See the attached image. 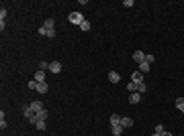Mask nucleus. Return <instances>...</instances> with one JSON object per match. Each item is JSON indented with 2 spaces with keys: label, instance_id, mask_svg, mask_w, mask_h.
I'll return each mask as SVG.
<instances>
[{
  "label": "nucleus",
  "instance_id": "a211bd4d",
  "mask_svg": "<svg viewBox=\"0 0 184 136\" xmlns=\"http://www.w3.org/2000/svg\"><path fill=\"white\" fill-rule=\"evenodd\" d=\"M176 108H178L180 112L184 110V98H178V100H176Z\"/></svg>",
  "mask_w": 184,
  "mask_h": 136
},
{
  "label": "nucleus",
  "instance_id": "6e6552de",
  "mask_svg": "<svg viewBox=\"0 0 184 136\" xmlns=\"http://www.w3.org/2000/svg\"><path fill=\"white\" fill-rule=\"evenodd\" d=\"M139 100H141V93H137V91L129 96V104H139Z\"/></svg>",
  "mask_w": 184,
  "mask_h": 136
},
{
  "label": "nucleus",
  "instance_id": "1a4fd4ad",
  "mask_svg": "<svg viewBox=\"0 0 184 136\" xmlns=\"http://www.w3.org/2000/svg\"><path fill=\"white\" fill-rule=\"evenodd\" d=\"M121 126H123V128H131V126H133V120H131V118H121Z\"/></svg>",
  "mask_w": 184,
  "mask_h": 136
},
{
  "label": "nucleus",
  "instance_id": "9d476101",
  "mask_svg": "<svg viewBox=\"0 0 184 136\" xmlns=\"http://www.w3.org/2000/svg\"><path fill=\"white\" fill-rule=\"evenodd\" d=\"M47 90H49V87H47V83H45V81L37 83V91H39V93H47Z\"/></svg>",
  "mask_w": 184,
  "mask_h": 136
},
{
  "label": "nucleus",
  "instance_id": "39448f33",
  "mask_svg": "<svg viewBox=\"0 0 184 136\" xmlns=\"http://www.w3.org/2000/svg\"><path fill=\"white\" fill-rule=\"evenodd\" d=\"M133 59H135V63H143V61H145V53H143V51H135V53H133Z\"/></svg>",
  "mask_w": 184,
  "mask_h": 136
},
{
  "label": "nucleus",
  "instance_id": "f8f14e48",
  "mask_svg": "<svg viewBox=\"0 0 184 136\" xmlns=\"http://www.w3.org/2000/svg\"><path fill=\"white\" fill-rule=\"evenodd\" d=\"M150 63H147V61H143V63H139V71H141V73H147V71H150Z\"/></svg>",
  "mask_w": 184,
  "mask_h": 136
},
{
  "label": "nucleus",
  "instance_id": "4468645a",
  "mask_svg": "<svg viewBox=\"0 0 184 136\" xmlns=\"http://www.w3.org/2000/svg\"><path fill=\"white\" fill-rule=\"evenodd\" d=\"M43 26H45V29H55V21H53V18H47L45 23H43Z\"/></svg>",
  "mask_w": 184,
  "mask_h": 136
},
{
  "label": "nucleus",
  "instance_id": "b1692460",
  "mask_svg": "<svg viewBox=\"0 0 184 136\" xmlns=\"http://www.w3.org/2000/svg\"><path fill=\"white\" fill-rule=\"evenodd\" d=\"M0 18H2V23H4V18H6V8H2V10H0Z\"/></svg>",
  "mask_w": 184,
  "mask_h": 136
},
{
  "label": "nucleus",
  "instance_id": "c756f323",
  "mask_svg": "<svg viewBox=\"0 0 184 136\" xmlns=\"http://www.w3.org/2000/svg\"><path fill=\"white\" fill-rule=\"evenodd\" d=\"M182 114H184V110H182Z\"/></svg>",
  "mask_w": 184,
  "mask_h": 136
},
{
  "label": "nucleus",
  "instance_id": "c85d7f7f",
  "mask_svg": "<svg viewBox=\"0 0 184 136\" xmlns=\"http://www.w3.org/2000/svg\"><path fill=\"white\" fill-rule=\"evenodd\" d=\"M151 136H162V134H158V132H153V134H151Z\"/></svg>",
  "mask_w": 184,
  "mask_h": 136
},
{
  "label": "nucleus",
  "instance_id": "aec40b11",
  "mask_svg": "<svg viewBox=\"0 0 184 136\" xmlns=\"http://www.w3.org/2000/svg\"><path fill=\"white\" fill-rule=\"evenodd\" d=\"M145 90H147V87H145V83H143V81H141V83H137V93H143Z\"/></svg>",
  "mask_w": 184,
  "mask_h": 136
},
{
  "label": "nucleus",
  "instance_id": "412c9836",
  "mask_svg": "<svg viewBox=\"0 0 184 136\" xmlns=\"http://www.w3.org/2000/svg\"><path fill=\"white\" fill-rule=\"evenodd\" d=\"M39 69H41V71H45V69H49V63H45V61H41V63H39Z\"/></svg>",
  "mask_w": 184,
  "mask_h": 136
},
{
  "label": "nucleus",
  "instance_id": "f257e3e1",
  "mask_svg": "<svg viewBox=\"0 0 184 136\" xmlns=\"http://www.w3.org/2000/svg\"><path fill=\"white\" fill-rule=\"evenodd\" d=\"M23 114H25V118H27L29 122L37 124V120H39V118H37V114H35L33 110H31V106H23Z\"/></svg>",
  "mask_w": 184,
  "mask_h": 136
},
{
  "label": "nucleus",
  "instance_id": "dca6fc26",
  "mask_svg": "<svg viewBox=\"0 0 184 136\" xmlns=\"http://www.w3.org/2000/svg\"><path fill=\"white\" fill-rule=\"evenodd\" d=\"M47 116H49V112H47L45 108H43V110H41V112L37 114V118H39V120H47Z\"/></svg>",
  "mask_w": 184,
  "mask_h": 136
},
{
  "label": "nucleus",
  "instance_id": "f3484780",
  "mask_svg": "<svg viewBox=\"0 0 184 136\" xmlns=\"http://www.w3.org/2000/svg\"><path fill=\"white\" fill-rule=\"evenodd\" d=\"M35 126H37V130H45V128H47L45 120H37V124H35Z\"/></svg>",
  "mask_w": 184,
  "mask_h": 136
},
{
  "label": "nucleus",
  "instance_id": "6ab92c4d",
  "mask_svg": "<svg viewBox=\"0 0 184 136\" xmlns=\"http://www.w3.org/2000/svg\"><path fill=\"white\" fill-rule=\"evenodd\" d=\"M80 29H82V31H86V33H88V31H90V23H88V21H84V23L80 24Z\"/></svg>",
  "mask_w": 184,
  "mask_h": 136
},
{
  "label": "nucleus",
  "instance_id": "5701e85b",
  "mask_svg": "<svg viewBox=\"0 0 184 136\" xmlns=\"http://www.w3.org/2000/svg\"><path fill=\"white\" fill-rule=\"evenodd\" d=\"M156 132H158V134H164L166 130H164V126H162V124H158V126H156Z\"/></svg>",
  "mask_w": 184,
  "mask_h": 136
},
{
  "label": "nucleus",
  "instance_id": "0eeeda50",
  "mask_svg": "<svg viewBox=\"0 0 184 136\" xmlns=\"http://www.w3.org/2000/svg\"><path fill=\"white\" fill-rule=\"evenodd\" d=\"M29 106H31V110H33L35 114H39L41 110H43V104H41V102H31Z\"/></svg>",
  "mask_w": 184,
  "mask_h": 136
},
{
  "label": "nucleus",
  "instance_id": "bb28decb",
  "mask_svg": "<svg viewBox=\"0 0 184 136\" xmlns=\"http://www.w3.org/2000/svg\"><path fill=\"white\" fill-rule=\"evenodd\" d=\"M123 6H127V8H129V6H133V0H125V2H123Z\"/></svg>",
  "mask_w": 184,
  "mask_h": 136
},
{
  "label": "nucleus",
  "instance_id": "f03ea898",
  "mask_svg": "<svg viewBox=\"0 0 184 136\" xmlns=\"http://www.w3.org/2000/svg\"><path fill=\"white\" fill-rule=\"evenodd\" d=\"M84 21H86V18L82 16L80 12H70V23H72V24H78V26H80Z\"/></svg>",
  "mask_w": 184,
  "mask_h": 136
},
{
  "label": "nucleus",
  "instance_id": "393cba45",
  "mask_svg": "<svg viewBox=\"0 0 184 136\" xmlns=\"http://www.w3.org/2000/svg\"><path fill=\"white\" fill-rule=\"evenodd\" d=\"M39 35H45V37H47V29H45V26H39Z\"/></svg>",
  "mask_w": 184,
  "mask_h": 136
},
{
  "label": "nucleus",
  "instance_id": "7ed1b4c3",
  "mask_svg": "<svg viewBox=\"0 0 184 136\" xmlns=\"http://www.w3.org/2000/svg\"><path fill=\"white\" fill-rule=\"evenodd\" d=\"M49 71L51 73H61V63L59 61H51L49 63Z\"/></svg>",
  "mask_w": 184,
  "mask_h": 136
},
{
  "label": "nucleus",
  "instance_id": "2eb2a0df",
  "mask_svg": "<svg viewBox=\"0 0 184 136\" xmlns=\"http://www.w3.org/2000/svg\"><path fill=\"white\" fill-rule=\"evenodd\" d=\"M123 134V126H113V136H121Z\"/></svg>",
  "mask_w": 184,
  "mask_h": 136
},
{
  "label": "nucleus",
  "instance_id": "a878e982",
  "mask_svg": "<svg viewBox=\"0 0 184 136\" xmlns=\"http://www.w3.org/2000/svg\"><path fill=\"white\" fill-rule=\"evenodd\" d=\"M145 61L151 65V63H153V55H145Z\"/></svg>",
  "mask_w": 184,
  "mask_h": 136
},
{
  "label": "nucleus",
  "instance_id": "9b49d317",
  "mask_svg": "<svg viewBox=\"0 0 184 136\" xmlns=\"http://www.w3.org/2000/svg\"><path fill=\"white\" fill-rule=\"evenodd\" d=\"M35 81H37V83L45 81V71H37V73H35Z\"/></svg>",
  "mask_w": 184,
  "mask_h": 136
},
{
  "label": "nucleus",
  "instance_id": "cd10ccee",
  "mask_svg": "<svg viewBox=\"0 0 184 136\" xmlns=\"http://www.w3.org/2000/svg\"><path fill=\"white\" fill-rule=\"evenodd\" d=\"M162 136H172V134H170V132H164V134H162Z\"/></svg>",
  "mask_w": 184,
  "mask_h": 136
},
{
  "label": "nucleus",
  "instance_id": "20e7f679",
  "mask_svg": "<svg viewBox=\"0 0 184 136\" xmlns=\"http://www.w3.org/2000/svg\"><path fill=\"white\" fill-rule=\"evenodd\" d=\"M131 81H133V83H141V81H143V73H141V71H133V73H131Z\"/></svg>",
  "mask_w": 184,
  "mask_h": 136
},
{
  "label": "nucleus",
  "instance_id": "4be33fe9",
  "mask_svg": "<svg viewBox=\"0 0 184 136\" xmlns=\"http://www.w3.org/2000/svg\"><path fill=\"white\" fill-rule=\"evenodd\" d=\"M27 87H29V90H37V81H29V85H27Z\"/></svg>",
  "mask_w": 184,
  "mask_h": 136
},
{
  "label": "nucleus",
  "instance_id": "ddd939ff",
  "mask_svg": "<svg viewBox=\"0 0 184 136\" xmlns=\"http://www.w3.org/2000/svg\"><path fill=\"white\" fill-rule=\"evenodd\" d=\"M111 126H121V118H119L117 114H113V116H111Z\"/></svg>",
  "mask_w": 184,
  "mask_h": 136
},
{
  "label": "nucleus",
  "instance_id": "423d86ee",
  "mask_svg": "<svg viewBox=\"0 0 184 136\" xmlns=\"http://www.w3.org/2000/svg\"><path fill=\"white\" fill-rule=\"evenodd\" d=\"M108 81H111V83H119V81H121V73L111 71V73H108Z\"/></svg>",
  "mask_w": 184,
  "mask_h": 136
}]
</instances>
